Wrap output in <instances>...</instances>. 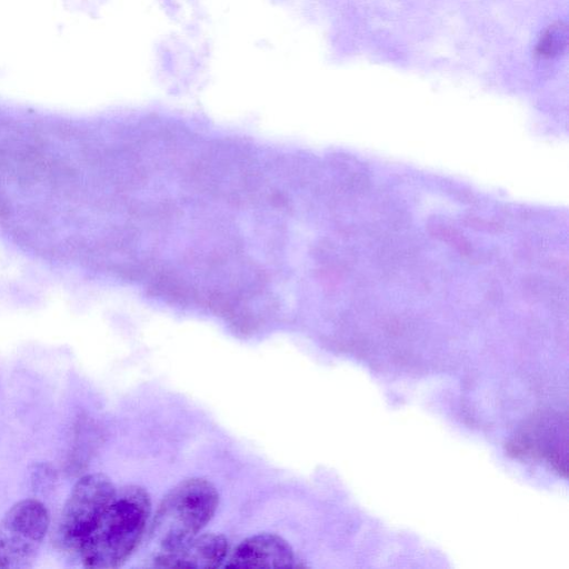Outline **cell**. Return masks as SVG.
Returning a JSON list of instances; mask_svg holds the SVG:
<instances>
[{
  "label": "cell",
  "mask_w": 569,
  "mask_h": 569,
  "mask_svg": "<svg viewBox=\"0 0 569 569\" xmlns=\"http://www.w3.org/2000/svg\"><path fill=\"white\" fill-rule=\"evenodd\" d=\"M224 562L227 568H291L295 553L282 537L262 532L242 540Z\"/></svg>",
  "instance_id": "8992f818"
},
{
  "label": "cell",
  "mask_w": 569,
  "mask_h": 569,
  "mask_svg": "<svg viewBox=\"0 0 569 569\" xmlns=\"http://www.w3.org/2000/svg\"><path fill=\"white\" fill-rule=\"evenodd\" d=\"M219 505V493L204 478L184 479L160 502L150 527L158 551L171 549L201 532Z\"/></svg>",
  "instance_id": "7a4b0ae2"
},
{
  "label": "cell",
  "mask_w": 569,
  "mask_h": 569,
  "mask_svg": "<svg viewBox=\"0 0 569 569\" xmlns=\"http://www.w3.org/2000/svg\"><path fill=\"white\" fill-rule=\"evenodd\" d=\"M150 513L151 500L144 488L128 486L117 490L78 550L82 566L92 569L122 566L138 548Z\"/></svg>",
  "instance_id": "6da1fadb"
},
{
  "label": "cell",
  "mask_w": 569,
  "mask_h": 569,
  "mask_svg": "<svg viewBox=\"0 0 569 569\" xmlns=\"http://www.w3.org/2000/svg\"><path fill=\"white\" fill-rule=\"evenodd\" d=\"M567 44V29L565 26L557 24L550 27L543 36H541L537 52L539 56L550 58L558 54Z\"/></svg>",
  "instance_id": "52a82bcc"
},
{
  "label": "cell",
  "mask_w": 569,
  "mask_h": 569,
  "mask_svg": "<svg viewBox=\"0 0 569 569\" xmlns=\"http://www.w3.org/2000/svg\"><path fill=\"white\" fill-rule=\"evenodd\" d=\"M49 523V512L39 500L16 502L0 520V569L31 567Z\"/></svg>",
  "instance_id": "3957f363"
},
{
  "label": "cell",
  "mask_w": 569,
  "mask_h": 569,
  "mask_svg": "<svg viewBox=\"0 0 569 569\" xmlns=\"http://www.w3.org/2000/svg\"><path fill=\"white\" fill-rule=\"evenodd\" d=\"M117 492L109 477L90 473L81 477L63 506L58 537L61 547L78 552Z\"/></svg>",
  "instance_id": "277c9868"
},
{
  "label": "cell",
  "mask_w": 569,
  "mask_h": 569,
  "mask_svg": "<svg viewBox=\"0 0 569 569\" xmlns=\"http://www.w3.org/2000/svg\"><path fill=\"white\" fill-rule=\"evenodd\" d=\"M228 550L224 536L200 532L171 549L158 551L152 561L158 568H217L226 561Z\"/></svg>",
  "instance_id": "5b68a950"
}]
</instances>
